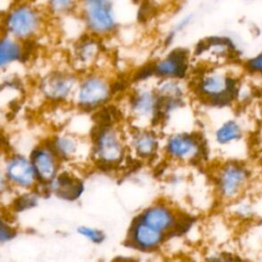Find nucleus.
I'll use <instances>...</instances> for the list:
<instances>
[{"mask_svg":"<svg viewBox=\"0 0 262 262\" xmlns=\"http://www.w3.org/2000/svg\"><path fill=\"white\" fill-rule=\"evenodd\" d=\"M51 19L42 4L33 0H17L1 18V32L25 43L42 38Z\"/></svg>","mask_w":262,"mask_h":262,"instance_id":"f257e3e1","label":"nucleus"},{"mask_svg":"<svg viewBox=\"0 0 262 262\" xmlns=\"http://www.w3.org/2000/svg\"><path fill=\"white\" fill-rule=\"evenodd\" d=\"M90 141L92 164L100 169L115 171L122 168L130 159L126 124H94Z\"/></svg>","mask_w":262,"mask_h":262,"instance_id":"f03ea898","label":"nucleus"},{"mask_svg":"<svg viewBox=\"0 0 262 262\" xmlns=\"http://www.w3.org/2000/svg\"><path fill=\"white\" fill-rule=\"evenodd\" d=\"M237 77L227 66L205 67L195 76L190 91L211 107H224L236 98Z\"/></svg>","mask_w":262,"mask_h":262,"instance_id":"7ed1b4c3","label":"nucleus"},{"mask_svg":"<svg viewBox=\"0 0 262 262\" xmlns=\"http://www.w3.org/2000/svg\"><path fill=\"white\" fill-rule=\"evenodd\" d=\"M115 81L103 70L93 69L79 74L72 106L79 112L94 114L110 105L116 96Z\"/></svg>","mask_w":262,"mask_h":262,"instance_id":"20e7f679","label":"nucleus"},{"mask_svg":"<svg viewBox=\"0 0 262 262\" xmlns=\"http://www.w3.org/2000/svg\"><path fill=\"white\" fill-rule=\"evenodd\" d=\"M120 108L127 125L159 128L161 99L155 89V82L134 83L125 94Z\"/></svg>","mask_w":262,"mask_h":262,"instance_id":"39448f33","label":"nucleus"},{"mask_svg":"<svg viewBox=\"0 0 262 262\" xmlns=\"http://www.w3.org/2000/svg\"><path fill=\"white\" fill-rule=\"evenodd\" d=\"M251 183L252 171L239 159H225L213 169V193L224 205H230L247 194Z\"/></svg>","mask_w":262,"mask_h":262,"instance_id":"423d86ee","label":"nucleus"},{"mask_svg":"<svg viewBox=\"0 0 262 262\" xmlns=\"http://www.w3.org/2000/svg\"><path fill=\"white\" fill-rule=\"evenodd\" d=\"M78 79L79 74L70 66L53 68L38 78L36 93L47 105H72Z\"/></svg>","mask_w":262,"mask_h":262,"instance_id":"0eeeda50","label":"nucleus"},{"mask_svg":"<svg viewBox=\"0 0 262 262\" xmlns=\"http://www.w3.org/2000/svg\"><path fill=\"white\" fill-rule=\"evenodd\" d=\"M205 154V139L194 130L170 131L163 135L162 156L171 164H196L202 161Z\"/></svg>","mask_w":262,"mask_h":262,"instance_id":"6e6552de","label":"nucleus"},{"mask_svg":"<svg viewBox=\"0 0 262 262\" xmlns=\"http://www.w3.org/2000/svg\"><path fill=\"white\" fill-rule=\"evenodd\" d=\"M78 13L87 34L100 40L119 33L120 23L114 1L80 3Z\"/></svg>","mask_w":262,"mask_h":262,"instance_id":"1a4fd4ad","label":"nucleus"},{"mask_svg":"<svg viewBox=\"0 0 262 262\" xmlns=\"http://www.w3.org/2000/svg\"><path fill=\"white\" fill-rule=\"evenodd\" d=\"M46 140L63 166L78 167L92 163L90 136L77 134L67 128L55 130Z\"/></svg>","mask_w":262,"mask_h":262,"instance_id":"9d476101","label":"nucleus"},{"mask_svg":"<svg viewBox=\"0 0 262 262\" xmlns=\"http://www.w3.org/2000/svg\"><path fill=\"white\" fill-rule=\"evenodd\" d=\"M126 138L130 159L151 163L162 156L163 134L158 127H137L126 124Z\"/></svg>","mask_w":262,"mask_h":262,"instance_id":"9b49d317","label":"nucleus"},{"mask_svg":"<svg viewBox=\"0 0 262 262\" xmlns=\"http://www.w3.org/2000/svg\"><path fill=\"white\" fill-rule=\"evenodd\" d=\"M0 166L11 190L29 192L39 189V181L28 154L3 152Z\"/></svg>","mask_w":262,"mask_h":262,"instance_id":"f8f14e48","label":"nucleus"},{"mask_svg":"<svg viewBox=\"0 0 262 262\" xmlns=\"http://www.w3.org/2000/svg\"><path fill=\"white\" fill-rule=\"evenodd\" d=\"M136 218L168 237L180 231L184 224L183 214L175 205L166 200H159L150 204Z\"/></svg>","mask_w":262,"mask_h":262,"instance_id":"ddd939ff","label":"nucleus"},{"mask_svg":"<svg viewBox=\"0 0 262 262\" xmlns=\"http://www.w3.org/2000/svg\"><path fill=\"white\" fill-rule=\"evenodd\" d=\"M102 42L87 33L72 42L69 49V66L78 74L96 69L104 55Z\"/></svg>","mask_w":262,"mask_h":262,"instance_id":"4468645a","label":"nucleus"},{"mask_svg":"<svg viewBox=\"0 0 262 262\" xmlns=\"http://www.w3.org/2000/svg\"><path fill=\"white\" fill-rule=\"evenodd\" d=\"M28 155L38 178L39 188L48 186L63 168V164L46 138L37 142Z\"/></svg>","mask_w":262,"mask_h":262,"instance_id":"2eb2a0df","label":"nucleus"},{"mask_svg":"<svg viewBox=\"0 0 262 262\" xmlns=\"http://www.w3.org/2000/svg\"><path fill=\"white\" fill-rule=\"evenodd\" d=\"M190 57L183 48H174L152 60L148 67L154 80H185L189 72Z\"/></svg>","mask_w":262,"mask_h":262,"instance_id":"dca6fc26","label":"nucleus"},{"mask_svg":"<svg viewBox=\"0 0 262 262\" xmlns=\"http://www.w3.org/2000/svg\"><path fill=\"white\" fill-rule=\"evenodd\" d=\"M168 238L166 234L148 226L138 218L134 219L128 232V242L131 247L147 254L158 252Z\"/></svg>","mask_w":262,"mask_h":262,"instance_id":"f3484780","label":"nucleus"},{"mask_svg":"<svg viewBox=\"0 0 262 262\" xmlns=\"http://www.w3.org/2000/svg\"><path fill=\"white\" fill-rule=\"evenodd\" d=\"M246 136L243 122L234 116L225 117L218 122L212 130L213 144L219 149L228 150L239 145Z\"/></svg>","mask_w":262,"mask_h":262,"instance_id":"a211bd4d","label":"nucleus"},{"mask_svg":"<svg viewBox=\"0 0 262 262\" xmlns=\"http://www.w3.org/2000/svg\"><path fill=\"white\" fill-rule=\"evenodd\" d=\"M233 45L225 37H211L200 45L198 55L203 58L205 67L226 66V62L232 54Z\"/></svg>","mask_w":262,"mask_h":262,"instance_id":"6ab92c4d","label":"nucleus"},{"mask_svg":"<svg viewBox=\"0 0 262 262\" xmlns=\"http://www.w3.org/2000/svg\"><path fill=\"white\" fill-rule=\"evenodd\" d=\"M28 44L0 33V75L5 74L28 56Z\"/></svg>","mask_w":262,"mask_h":262,"instance_id":"aec40b11","label":"nucleus"},{"mask_svg":"<svg viewBox=\"0 0 262 262\" xmlns=\"http://www.w3.org/2000/svg\"><path fill=\"white\" fill-rule=\"evenodd\" d=\"M83 188L81 178L73 170L67 169L64 166L55 179L45 187V189L51 190L59 198L69 201L78 199L83 192Z\"/></svg>","mask_w":262,"mask_h":262,"instance_id":"412c9836","label":"nucleus"},{"mask_svg":"<svg viewBox=\"0 0 262 262\" xmlns=\"http://www.w3.org/2000/svg\"><path fill=\"white\" fill-rule=\"evenodd\" d=\"M155 89L161 99V103L187 101L190 87L185 80L163 79L155 81Z\"/></svg>","mask_w":262,"mask_h":262,"instance_id":"4be33fe9","label":"nucleus"},{"mask_svg":"<svg viewBox=\"0 0 262 262\" xmlns=\"http://www.w3.org/2000/svg\"><path fill=\"white\" fill-rule=\"evenodd\" d=\"M231 214L238 220H253L261 215V202L257 199L245 194L234 203L229 205Z\"/></svg>","mask_w":262,"mask_h":262,"instance_id":"5701e85b","label":"nucleus"},{"mask_svg":"<svg viewBox=\"0 0 262 262\" xmlns=\"http://www.w3.org/2000/svg\"><path fill=\"white\" fill-rule=\"evenodd\" d=\"M42 5L51 20H58L78 13L80 0H45Z\"/></svg>","mask_w":262,"mask_h":262,"instance_id":"b1692460","label":"nucleus"},{"mask_svg":"<svg viewBox=\"0 0 262 262\" xmlns=\"http://www.w3.org/2000/svg\"><path fill=\"white\" fill-rule=\"evenodd\" d=\"M243 70L249 76L262 78V50L247 58L243 63Z\"/></svg>","mask_w":262,"mask_h":262,"instance_id":"393cba45","label":"nucleus"},{"mask_svg":"<svg viewBox=\"0 0 262 262\" xmlns=\"http://www.w3.org/2000/svg\"><path fill=\"white\" fill-rule=\"evenodd\" d=\"M78 232L93 244H100L104 239L103 232L97 228L89 226H80L78 228Z\"/></svg>","mask_w":262,"mask_h":262,"instance_id":"a878e982","label":"nucleus"},{"mask_svg":"<svg viewBox=\"0 0 262 262\" xmlns=\"http://www.w3.org/2000/svg\"><path fill=\"white\" fill-rule=\"evenodd\" d=\"M192 21V17L191 15H185L182 16L180 19H178L177 23H175L173 25V27L171 28V30L169 31V34L167 36V40L168 41H172L174 38H176L177 35H179L180 33H182L184 30H186V28L189 27V25Z\"/></svg>","mask_w":262,"mask_h":262,"instance_id":"bb28decb","label":"nucleus"},{"mask_svg":"<svg viewBox=\"0 0 262 262\" xmlns=\"http://www.w3.org/2000/svg\"><path fill=\"white\" fill-rule=\"evenodd\" d=\"M15 229L0 216V243H5L13 238Z\"/></svg>","mask_w":262,"mask_h":262,"instance_id":"cd10ccee","label":"nucleus"},{"mask_svg":"<svg viewBox=\"0 0 262 262\" xmlns=\"http://www.w3.org/2000/svg\"><path fill=\"white\" fill-rule=\"evenodd\" d=\"M208 262H238V261L229 255L218 254V255H214L213 257H211L208 260Z\"/></svg>","mask_w":262,"mask_h":262,"instance_id":"c85d7f7f","label":"nucleus"},{"mask_svg":"<svg viewBox=\"0 0 262 262\" xmlns=\"http://www.w3.org/2000/svg\"><path fill=\"white\" fill-rule=\"evenodd\" d=\"M5 145H6V137L4 134V130L0 125V155L4 152Z\"/></svg>","mask_w":262,"mask_h":262,"instance_id":"c756f323","label":"nucleus"},{"mask_svg":"<svg viewBox=\"0 0 262 262\" xmlns=\"http://www.w3.org/2000/svg\"><path fill=\"white\" fill-rule=\"evenodd\" d=\"M114 0H80V3H88V2H108Z\"/></svg>","mask_w":262,"mask_h":262,"instance_id":"7c9ffc66","label":"nucleus"},{"mask_svg":"<svg viewBox=\"0 0 262 262\" xmlns=\"http://www.w3.org/2000/svg\"><path fill=\"white\" fill-rule=\"evenodd\" d=\"M133 262H157L152 259H138V260H134Z\"/></svg>","mask_w":262,"mask_h":262,"instance_id":"2f4dec72","label":"nucleus"},{"mask_svg":"<svg viewBox=\"0 0 262 262\" xmlns=\"http://www.w3.org/2000/svg\"><path fill=\"white\" fill-rule=\"evenodd\" d=\"M1 18H2V15H0V33H1Z\"/></svg>","mask_w":262,"mask_h":262,"instance_id":"473e14b6","label":"nucleus"},{"mask_svg":"<svg viewBox=\"0 0 262 262\" xmlns=\"http://www.w3.org/2000/svg\"><path fill=\"white\" fill-rule=\"evenodd\" d=\"M132 262H133V261H132Z\"/></svg>","mask_w":262,"mask_h":262,"instance_id":"72a5a7b5","label":"nucleus"}]
</instances>
